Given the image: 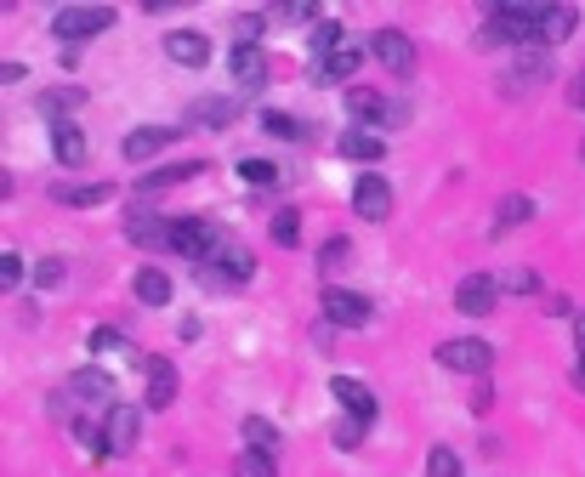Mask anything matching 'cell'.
Masks as SVG:
<instances>
[{"instance_id":"39","label":"cell","mask_w":585,"mask_h":477,"mask_svg":"<svg viewBox=\"0 0 585 477\" xmlns=\"http://www.w3.org/2000/svg\"><path fill=\"white\" fill-rule=\"evenodd\" d=\"M86 341H91V353H97V358H103V353H125V336H120V330H108V324H97Z\"/></svg>"},{"instance_id":"2","label":"cell","mask_w":585,"mask_h":477,"mask_svg":"<svg viewBox=\"0 0 585 477\" xmlns=\"http://www.w3.org/2000/svg\"><path fill=\"white\" fill-rule=\"evenodd\" d=\"M228 245V239H222V228H216V222H205V216H177V222H171V245L165 250H177L182 262H211L216 250Z\"/></svg>"},{"instance_id":"16","label":"cell","mask_w":585,"mask_h":477,"mask_svg":"<svg viewBox=\"0 0 585 477\" xmlns=\"http://www.w3.org/2000/svg\"><path fill=\"white\" fill-rule=\"evenodd\" d=\"M177 137H182L177 125H137V131H125L120 154H125V159H137V165H142V159H154L160 148H171Z\"/></svg>"},{"instance_id":"28","label":"cell","mask_w":585,"mask_h":477,"mask_svg":"<svg viewBox=\"0 0 585 477\" xmlns=\"http://www.w3.org/2000/svg\"><path fill=\"white\" fill-rule=\"evenodd\" d=\"M35 108L57 125V108H86V91H80V86H52V91H40Z\"/></svg>"},{"instance_id":"14","label":"cell","mask_w":585,"mask_h":477,"mask_svg":"<svg viewBox=\"0 0 585 477\" xmlns=\"http://www.w3.org/2000/svg\"><path fill=\"white\" fill-rule=\"evenodd\" d=\"M353 211L364 216V222H387L392 216V182L375 177V171H364V177L353 182Z\"/></svg>"},{"instance_id":"51","label":"cell","mask_w":585,"mask_h":477,"mask_svg":"<svg viewBox=\"0 0 585 477\" xmlns=\"http://www.w3.org/2000/svg\"><path fill=\"white\" fill-rule=\"evenodd\" d=\"M580 154H585V142H580Z\"/></svg>"},{"instance_id":"33","label":"cell","mask_w":585,"mask_h":477,"mask_svg":"<svg viewBox=\"0 0 585 477\" xmlns=\"http://www.w3.org/2000/svg\"><path fill=\"white\" fill-rule=\"evenodd\" d=\"M233 477H279V472H273V455H262V449H245V455L233 460Z\"/></svg>"},{"instance_id":"4","label":"cell","mask_w":585,"mask_h":477,"mask_svg":"<svg viewBox=\"0 0 585 477\" xmlns=\"http://www.w3.org/2000/svg\"><path fill=\"white\" fill-rule=\"evenodd\" d=\"M194 273H199V284H211V290H228V284L256 279V256H250L245 245H233V239H228V245L216 250L211 262H199Z\"/></svg>"},{"instance_id":"43","label":"cell","mask_w":585,"mask_h":477,"mask_svg":"<svg viewBox=\"0 0 585 477\" xmlns=\"http://www.w3.org/2000/svg\"><path fill=\"white\" fill-rule=\"evenodd\" d=\"M358 438H364V421L341 415V421H336V443H341V449H358Z\"/></svg>"},{"instance_id":"29","label":"cell","mask_w":585,"mask_h":477,"mask_svg":"<svg viewBox=\"0 0 585 477\" xmlns=\"http://www.w3.org/2000/svg\"><path fill=\"white\" fill-rule=\"evenodd\" d=\"M245 449H262V455H273V449H279V426L267 421V415H245Z\"/></svg>"},{"instance_id":"44","label":"cell","mask_w":585,"mask_h":477,"mask_svg":"<svg viewBox=\"0 0 585 477\" xmlns=\"http://www.w3.org/2000/svg\"><path fill=\"white\" fill-rule=\"evenodd\" d=\"M35 284H40V290H57V284H63V262H57V256H52V262H40L35 267Z\"/></svg>"},{"instance_id":"34","label":"cell","mask_w":585,"mask_h":477,"mask_svg":"<svg viewBox=\"0 0 585 477\" xmlns=\"http://www.w3.org/2000/svg\"><path fill=\"white\" fill-rule=\"evenodd\" d=\"M426 477H466V472H461V455H455V449H444V443H438V449L426 455Z\"/></svg>"},{"instance_id":"25","label":"cell","mask_w":585,"mask_h":477,"mask_svg":"<svg viewBox=\"0 0 585 477\" xmlns=\"http://www.w3.org/2000/svg\"><path fill=\"white\" fill-rule=\"evenodd\" d=\"M52 154H57V165H86V137H80V125H69V120L52 125Z\"/></svg>"},{"instance_id":"38","label":"cell","mask_w":585,"mask_h":477,"mask_svg":"<svg viewBox=\"0 0 585 477\" xmlns=\"http://www.w3.org/2000/svg\"><path fill=\"white\" fill-rule=\"evenodd\" d=\"M228 120H233V103H222V97H205V103H199V125H211V131H222Z\"/></svg>"},{"instance_id":"5","label":"cell","mask_w":585,"mask_h":477,"mask_svg":"<svg viewBox=\"0 0 585 477\" xmlns=\"http://www.w3.org/2000/svg\"><path fill=\"white\" fill-rule=\"evenodd\" d=\"M438 364L455 375H489V364H495V347L478 336H455V341H438Z\"/></svg>"},{"instance_id":"1","label":"cell","mask_w":585,"mask_h":477,"mask_svg":"<svg viewBox=\"0 0 585 477\" xmlns=\"http://www.w3.org/2000/svg\"><path fill=\"white\" fill-rule=\"evenodd\" d=\"M540 12L546 6H489V23L478 29V46H540Z\"/></svg>"},{"instance_id":"26","label":"cell","mask_w":585,"mask_h":477,"mask_svg":"<svg viewBox=\"0 0 585 477\" xmlns=\"http://www.w3.org/2000/svg\"><path fill=\"white\" fill-rule=\"evenodd\" d=\"M57 205H74V211H91V205H108L114 199V182H86V188H52Z\"/></svg>"},{"instance_id":"15","label":"cell","mask_w":585,"mask_h":477,"mask_svg":"<svg viewBox=\"0 0 585 477\" xmlns=\"http://www.w3.org/2000/svg\"><path fill=\"white\" fill-rule=\"evenodd\" d=\"M199 171H205V159H177V165H154V171H142V177H137V199H154V194H165V188H177V182L199 177Z\"/></svg>"},{"instance_id":"36","label":"cell","mask_w":585,"mask_h":477,"mask_svg":"<svg viewBox=\"0 0 585 477\" xmlns=\"http://www.w3.org/2000/svg\"><path fill=\"white\" fill-rule=\"evenodd\" d=\"M239 177L256 182V188H273V182H279V165H267V159H239Z\"/></svg>"},{"instance_id":"40","label":"cell","mask_w":585,"mask_h":477,"mask_svg":"<svg viewBox=\"0 0 585 477\" xmlns=\"http://www.w3.org/2000/svg\"><path fill=\"white\" fill-rule=\"evenodd\" d=\"M347 256H353V239H341V233H336V239H324V250H319V267H324V273H330V267H341V262H347Z\"/></svg>"},{"instance_id":"7","label":"cell","mask_w":585,"mask_h":477,"mask_svg":"<svg viewBox=\"0 0 585 477\" xmlns=\"http://www.w3.org/2000/svg\"><path fill=\"white\" fill-rule=\"evenodd\" d=\"M370 52H375V63H381V69H392L398 80H409V74H415V63H421V52H415V40H409L404 29H375Z\"/></svg>"},{"instance_id":"20","label":"cell","mask_w":585,"mask_h":477,"mask_svg":"<svg viewBox=\"0 0 585 477\" xmlns=\"http://www.w3.org/2000/svg\"><path fill=\"white\" fill-rule=\"evenodd\" d=\"M336 154L353 159V165H375V159H387V142L375 137V131H341V137H336Z\"/></svg>"},{"instance_id":"21","label":"cell","mask_w":585,"mask_h":477,"mask_svg":"<svg viewBox=\"0 0 585 477\" xmlns=\"http://www.w3.org/2000/svg\"><path fill=\"white\" fill-rule=\"evenodd\" d=\"M574 29H580V12H574L568 0L540 12V46H563V40H574Z\"/></svg>"},{"instance_id":"27","label":"cell","mask_w":585,"mask_h":477,"mask_svg":"<svg viewBox=\"0 0 585 477\" xmlns=\"http://www.w3.org/2000/svg\"><path fill=\"white\" fill-rule=\"evenodd\" d=\"M529 216H534V199L529 194H506V199H500V211H495V222H489V233L500 239L506 228H523Z\"/></svg>"},{"instance_id":"45","label":"cell","mask_w":585,"mask_h":477,"mask_svg":"<svg viewBox=\"0 0 585 477\" xmlns=\"http://www.w3.org/2000/svg\"><path fill=\"white\" fill-rule=\"evenodd\" d=\"M182 6H188V0H142L148 18H165V12H182Z\"/></svg>"},{"instance_id":"41","label":"cell","mask_w":585,"mask_h":477,"mask_svg":"<svg viewBox=\"0 0 585 477\" xmlns=\"http://www.w3.org/2000/svg\"><path fill=\"white\" fill-rule=\"evenodd\" d=\"M0 284H6V296L23 284V256H18V250H6V256H0Z\"/></svg>"},{"instance_id":"18","label":"cell","mask_w":585,"mask_h":477,"mask_svg":"<svg viewBox=\"0 0 585 477\" xmlns=\"http://www.w3.org/2000/svg\"><path fill=\"white\" fill-rule=\"evenodd\" d=\"M165 57L182 63V69H205V63H211V40L194 35V29H171V35H165Z\"/></svg>"},{"instance_id":"6","label":"cell","mask_w":585,"mask_h":477,"mask_svg":"<svg viewBox=\"0 0 585 477\" xmlns=\"http://www.w3.org/2000/svg\"><path fill=\"white\" fill-rule=\"evenodd\" d=\"M108 23H114V6H57L52 35L57 40H91V35H103Z\"/></svg>"},{"instance_id":"3","label":"cell","mask_w":585,"mask_h":477,"mask_svg":"<svg viewBox=\"0 0 585 477\" xmlns=\"http://www.w3.org/2000/svg\"><path fill=\"white\" fill-rule=\"evenodd\" d=\"M74 404L114 409V375H108V370H74V375H69V387H63V392L52 398V409L74 421Z\"/></svg>"},{"instance_id":"35","label":"cell","mask_w":585,"mask_h":477,"mask_svg":"<svg viewBox=\"0 0 585 477\" xmlns=\"http://www.w3.org/2000/svg\"><path fill=\"white\" fill-rule=\"evenodd\" d=\"M233 29H239V46H262L267 12H239V18H233Z\"/></svg>"},{"instance_id":"47","label":"cell","mask_w":585,"mask_h":477,"mask_svg":"<svg viewBox=\"0 0 585 477\" xmlns=\"http://www.w3.org/2000/svg\"><path fill=\"white\" fill-rule=\"evenodd\" d=\"M23 74H29V69H23V63H12V57H6V63H0V86H18Z\"/></svg>"},{"instance_id":"12","label":"cell","mask_w":585,"mask_h":477,"mask_svg":"<svg viewBox=\"0 0 585 477\" xmlns=\"http://www.w3.org/2000/svg\"><path fill=\"white\" fill-rule=\"evenodd\" d=\"M347 114H353L358 125H404L409 114L398 103H387L381 91H370V86H353L347 91Z\"/></svg>"},{"instance_id":"50","label":"cell","mask_w":585,"mask_h":477,"mask_svg":"<svg viewBox=\"0 0 585 477\" xmlns=\"http://www.w3.org/2000/svg\"><path fill=\"white\" fill-rule=\"evenodd\" d=\"M574 387H580V392H585V364H580V370H574Z\"/></svg>"},{"instance_id":"13","label":"cell","mask_w":585,"mask_h":477,"mask_svg":"<svg viewBox=\"0 0 585 477\" xmlns=\"http://www.w3.org/2000/svg\"><path fill=\"white\" fill-rule=\"evenodd\" d=\"M142 381H148V387H142V404L148 409H171L177 404V364H171V358H142Z\"/></svg>"},{"instance_id":"46","label":"cell","mask_w":585,"mask_h":477,"mask_svg":"<svg viewBox=\"0 0 585 477\" xmlns=\"http://www.w3.org/2000/svg\"><path fill=\"white\" fill-rule=\"evenodd\" d=\"M546 313H551V318H574L580 307H574L568 296H546Z\"/></svg>"},{"instance_id":"24","label":"cell","mask_w":585,"mask_h":477,"mask_svg":"<svg viewBox=\"0 0 585 477\" xmlns=\"http://www.w3.org/2000/svg\"><path fill=\"white\" fill-rule=\"evenodd\" d=\"M358 69V52L353 46H341L336 57H324V63H313V86H347Z\"/></svg>"},{"instance_id":"32","label":"cell","mask_w":585,"mask_h":477,"mask_svg":"<svg viewBox=\"0 0 585 477\" xmlns=\"http://www.w3.org/2000/svg\"><path fill=\"white\" fill-rule=\"evenodd\" d=\"M500 290H512V296H540V273H534V267H506V273H500Z\"/></svg>"},{"instance_id":"11","label":"cell","mask_w":585,"mask_h":477,"mask_svg":"<svg viewBox=\"0 0 585 477\" xmlns=\"http://www.w3.org/2000/svg\"><path fill=\"white\" fill-rule=\"evenodd\" d=\"M455 307L472 318H489L500 307V279L495 273H466L461 284H455Z\"/></svg>"},{"instance_id":"30","label":"cell","mask_w":585,"mask_h":477,"mask_svg":"<svg viewBox=\"0 0 585 477\" xmlns=\"http://www.w3.org/2000/svg\"><path fill=\"white\" fill-rule=\"evenodd\" d=\"M262 131H267V137H284V142L307 137V125L296 120V114H284V108H267V114H262Z\"/></svg>"},{"instance_id":"49","label":"cell","mask_w":585,"mask_h":477,"mask_svg":"<svg viewBox=\"0 0 585 477\" xmlns=\"http://www.w3.org/2000/svg\"><path fill=\"white\" fill-rule=\"evenodd\" d=\"M574 341H580V364H585V313H574Z\"/></svg>"},{"instance_id":"48","label":"cell","mask_w":585,"mask_h":477,"mask_svg":"<svg viewBox=\"0 0 585 477\" xmlns=\"http://www.w3.org/2000/svg\"><path fill=\"white\" fill-rule=\"evenodd\" d=\"M568 103H574V108H585V69L574 74V80H568Z\"/></svg>"},{"instance_id":"19","label":"cell","mask_w":585,"mask_h":477,"mask_svg":"<svg viewBox=\"0 0 585 477\" xmlns=\"http://www.w3.org/2000/svg\"><path fill=\"white\" fill-rule=\"evenodd\" d=\"M330 392H336V404L347 409L353 421H364V426L375 421V392L364 387V381H353V375H336V381H330Z\"/></svg>"},{"instance_id":"42","label":"cell","mask_w":585,"mask_h":477,"mask_svg":"<svg viewBox=\"0 0 585 477\" xmlns=\"http://www.w3.org/2000/svg\"><path fill=\"white\" fill-rule=\"evenodd\" d=\"M273 18H284V23H307V18H319V6H313V0H284Z\"/></svg>"},{"instance_id":"23","label":"cell","mask_w":585,"mask_h":477,"mask_svg":"<svg viewBox=\"0 0 585 477\" xmlns=\"http://www.w3.org/2000/svg\"><path fill=\"white\" fill-rule=\"evenodd\" d=\"M131 290H137L142 307H165V301H171V273H165V267H137Z\"/></svg>"},{"instance_id":"10","label":"cell","mask_w":585,"mask_h":477,"mask_svg":"<svg viewBox=\"0 0 585 477\" xmlns=\"http://www.w3.org/2000/svg\"><path fill=\"white\" fill-rule=\"evenodd\" d=\"M142 438V409L137 404H114L103 415V443H108V455H131Z\"/></svg>"},{"instance_id":"17","label":"cell","mask_w":585,"mask_h":477,"mask_svg":"<svg viewBox=\"0 0 585 477\" xmlns=\"http://www.w3.org/2000/svg\"><path fill=\"white\" fill-rule=\"evenodd\" d=\"M228 69H233V86L239 91H262L267 86V52L262 46H239V40H233Z\"/></svg>"},{"instance_id":"9","label":"cell","mask_w":585,"mask_h":477,"mask_svg":"<svg viewBox=\"0 0 585 477\" xmlns=\"http://www.w3.org/2000/svg\"><path fill=\"white\" fill-rule=\"evenodd\" d=\"M370 296H358V290H341V284H330L324 290V324H341V330H364L370 324Z\"/></svg>"},{"instance_id":"37","label":"cell","mask_w":585,"mask_h":477,"mask_svg":"<svg viewBox=\"0 0 585 477\" xmlns=\"http://www.w3.org/2000/svg\"><path fill=\"white\" fill-rule=\"evenodd\" d=\"M267 233H273L279 245H296V239H302V216H296V211H279L273 222H267Z\"/></svg>"},{"instance_id":"8","label":"cell","mask_w":585,"mask_h":477,"mask_svg":"<svg viewBox=\"0 0 585 477\" xmlns=\"http://www.w3.org/2000/svg\"><path fill=\"white\" fill-rule=\"evenodd\" d=\"M125 239L142 250H165L171 245V222L154 205H125Z\"/></svg>"},{"instance_id":"22","label":"cell","mask_w":585,"mask_h":477,"mask_svg":"<svg viewBox=\"0 0 585 477\" xmlns=\"http://www.w3.org/2000/svg\"><path fill=\"white\" fill-rule=\"evenodd\" d=\"M546 74H551L546 52H523V57H517V74H506V80H500V91H512V97H523V91H529V86H540Z\"/></svg>"},{"instance_id":"31","label":"cell","mask_w":585,"mask_h":477,"mask_svg":"<svg viewBox=\"0 0 585 477\" xmlns=\"http://www.w3.org/2000/svg\"><path fill=\"white\" fill-rule=\"evenodd\" d=\"M341 46H347V40H341V23L336 18H319V29H313V57L324 63V57H336Z\"/></svg>"}]
</instances>
